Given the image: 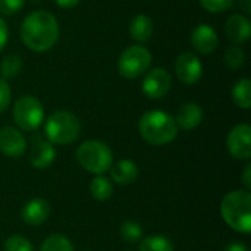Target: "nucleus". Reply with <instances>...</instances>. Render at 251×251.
I'll use <instances>...</instances> for the list:
<instances>
[{
  "instance_id": "1",
  "label": "nucleus",
  "mask_w": 251,
  "mask_h": 251,
  "mask_svg": "<svg viewBox=\"0 0 251 251\" xmlns=\"http://www.w3.org/2000/svg\"><path fill=\"white\" fill-rule=\"evenodd\" d=\"M22 43L32 51L50 50L59 38V22L46 10H34L25 16L21 25Z\"/></svg>"
},
{
  "instance_id": "2",
  "label": "nucleus",
  "mask_w": 251,
  "mask_h": 251,
  "mask_svg": "<svg viewBox=\"0 0 251 251\" xmlns=\"http://www.w3.org/2000/svg\"><path fill=\"white\" fill-rule=\"evenodd\" d=\"M178 129L175 118L163 110H149L138 122L141 138L151 146H166L172 143L178 135Z\"/></svg>"
},
{
  "instance_id": "3",
  "label": "nucleus",
  "mask_w": 251,
  "mask_h": 251,
  "mask_svg": "<svg viewBox=\"0 0 251 251\" xmlns=\"http://www.w3.org/2000/svg\"><path fill=\"white\" fill-rule=\"evenodd\" d=\"M221 215L225 224L240 234L251 232V194L247 190L228 193L221 203Z\"/></svg>"
},
{
  "instance_id": "4",
  "label": "nucleus",
  "mask_w": 251,
  "mask_h": 251,
  "mask_svg": "<svg viewBox=\"0 0 251 251\" xmlns=\"http://www.w3.org/2000/svg\"><path fill=\"white\" fill-rule=\"evenodd\" d=\"M76 160L82 169L94 175L109 172L113 165V151L110 147L99 140L84 141L76 150Z\"/></svg>"
},
{
  "instance_id": "5",
  "label": "nucleus",
  "mask_w": 251,
  "mask_h": 251,
  "mask_svg": "<svg viewBox=\"0 0 251 251\" xmlns=\"http://www.w3.org/2000/svg\"><path fill=\"white\" fill-rule=\"evenodd\" d=\"M44 131L47 141L65 146L78 140L81 134V122L74 113L68 110H57L49 116Z\"/></svg>"
},
{
  "instance_id": "6",
  "label": "nucleus",
  "mask_w": 251,
  "mask_h": 251,
  "mask_svg": "<svg viewBox=\"0 0 251 251\" xmlns=\"http://www.w3.org/2000/svg\"><path fill=\"white\" fill-rule=\"evenodd\" d=\"M151 65V53L140 44L126 47L118 59V72L126 79L144 75Z\"/></svg>"
},
{
  "instance_id": "7",
  "label": "nucleus",
  "mask_w": 251,
  "mask_h": 251,
  "mask_svg": "<svg viewBox=\"0 0 251 251\" xmlns=\"http://www.w3.org/2000/svg\"><path fill=\"white\" fill-rule=\"evenodd\" d=\"M13 121L22 131H35L44 121V107L34 96H22L13 104Z\"/></svg>"
},
{
  "instance_id": "8",
  "label": "nucleus",
  "mask_w": 251,
  "mask_h": 251,
  "mask_svg": "<svg viewBox=\"0 0 251 251\" xmlns=\"http://www.w3.org/2000/svg\"><path fill=\"white\" fill-rule=\"evenodd\" d=\"M226 147L237 160H249L251 157V128L249 124H240L231 129L226 138Z\"/></svg>"
},
{
  "instance_id": "9",
  "label": "nucleus",
  "mask_w": 251,
  "mask_h": 251,
  "mask_svg": "<svg viewBox=\"0 0 251 251\" xmlns=\"http://www.w3.org/2000/svg\"><path fill=\"white\" fill-rule=\"evenodd\" d=\"M171 87H172L171 74L163 68H154L149 71L141 84L143 93L151 100L165 97L169 93Z\"/></svg>"
},
{
  "instance_id": "10",
  "label": "nucleus",
  "mask_w": 251,
  "mask_h": 251,
  "mask_svg": "<svg viewBox=\"0 0 251 251\" xmlns=\"http://www.w3.org/2000/svg\"><path fill=\"white\" fill-rule=\"evenodd\" d=\"M175 74L181 82L193 85L199 82L203 75V63L193 51H184L175 62Z\"/></svg>"
},
{
  "instance_id": "11",
  "label": "nucleus",
  "mask_w": 251,
  "mask_h": 251,
  "mask_svg": "<svg viewBox=\"0 0 251 251\" xmlns=\"http://www.w3.org/2000/svg\"><path fill=\"white\" fill-rule=\"evenodd\" d=\"M26 151V140L24 134L13 128L4 126L0 129V153L10 159H18Z\"/></svg>"
},
{
  "instance_id": "12",
  "label": "nucleus",
  "mask_w": 251,
  "mask_h": 251,
  "mask_svg": "<svg viewBox=\"0 0 251 251\" xmlns=\"http://www.w3.org/2000/svg\"><path fill=\"white\" fill-rule=\"evenodd\" d=\"M190 41H191V46L194 47V50L201 54L213 53L219 44L216 31L210 25H206V24H201L193 29Z\"/></svg>"
},
{
  "instance_id": "13",
  "label": "nucleus",
  "mask_w": 251,
  "mask_h": 251,
  "mask_svg": "<svg viewBox=\"0 0 251 251\" xmlns=\"http://www.w3.org/2000/svg\"><path fill=\"white\" fill-rule=\"evenodd\" d=\"M50 212H51L50 203L46 199L37 197V199H32L24 204L22 212H21V218L26 225L38 226V225H43L49 219Z\"/></svg>"
},
{
  "instance_id": "14",
  "label": "nucleus",
  "mask_w": 251,
  "mask_h": 251,
  "mask_svg": "<svg viewBox=\"0 0 251 251\" xmlns=\"http://www.w3.org/2000/svg\"><path fill=\"white\" fill-rule=\"evenodd\" d=\"M56 149L50 141L38 138L34 141L29 150V162L35 169L43 171L53 165V162L56 160Z\"/></svg>"
},
{
  "instance_id": "15",
  "label": "nucleus",
  "mask_w": 251,
  "mask_h": 251,
  "mask_svg": "<svg viewBox=\"0 0 251 251\" xmlns=\"http://www.w3.org/2000/svg\"><path fill=\"white\" fill-rule=\"evenodd\" d=\"M225 34L235 44L246 43L251 37L250 19L247 16L238 15V13L231 15L225 24Z\"/></svg>"
},
{
  "instance_id": "16",
  "label": "nucleus",
  "mask_w": 251,
  "mask_h": 251,
  "mask_svg": "<svg viewBox=\"0 0 251 251\" xmlns=\"http://www.w3.org/2000/svg\"><path fill=\"white\" fill-rule=\"evenodd\" d=\"M203 121V109L193 101H188L182 104L175 116V122L178 128H182L185 131L196 129Z\"/></svg>"
},
{
  "instance_id": "17",
  "label": "nucleus",
  "mask_w": 251,
  "mask_h": 251,
  "mask_svg": "<svg viewBox=\"0 0 251 251\" xmlns=\"http://www.w3.org/2000/svg\"><path fill=\"white\" fill-rule=\"evenodd\" d=\"M110 179L119 185H131L138 178V166L135 162L124 159L110 166Z\"/></svg>"
},
{
  "instance_id": "18",
  "label": "nucleus",
  "mask_w": 251,
  "mask_h": 251,
  "mask_svg": "<svg viewBox=\"0 0 251 251\" xmlns=\"http://www.w3.org/2000/svg\"><path fill=\"white\" fill-rule=\"evenodd\" d=\"M154 31V25L150 16L140 13L132 18L129 24V34L137 43H146L151 38Z\"/></svg>"
},
{
  "instance_id": "19",
  "label": "nucleus",
  "mask_w": 251,
  "mask_h": 251,
  "mask_svg": "<svg viewBox=\"0 0 251 251\" xmlns=\"http://www.w3.org/2000/svg\"><path fill=\"white\" fill-rule=\"evenodd\" d=\"M90 193L94 200L106 201L113 196V182L104 175H96L90 182Z\"/></svg>"
},
{
  "instance_id": "20",
  "label": "nucleus",
  "mask_w": 251,
  "mask_h": 251,
  "mask_svg": "<svg viewBox=\"0 0 251 251\" xmlns=\"http://www.w3.org/2000/svg\"><path fill=\"white\" fill-rule=\"evenodd\" d=\"M232 99L235 101V104L240 109H250L251 107V82L249 78H243L240 79L234 88H232Z\"/></svg>"
},
{
  "instance_id": "21",
  "label": "nucleus",
  "mask_w": 251,
  "mask_h": 251,
  "mask_svg": "<svg viewBox=\"0 0 251 251\" xmlns=\"http://www.w3.org/2000/svg\"><path fill=\"white\" fill-rule=\"evenodd\" d=\"M140 251H175V246L165 235H149L140 243Z\"/></svg>"
},
{
  "instance_id": "22",
  "label": "nucleus",
  "mask_w": 251,
  "mask_h": 251,
  "mask_svg": "<svg viewBox=\"0 0 251 251\" xmlns=\"http://www.w3.org/2000/svg\"><path fill=\"white\" fill-rule=\"evenodd\" d=\"M22 71V59L18 54H7L0 62V75L3 79H12Z\"/></svg>"
},
{
  "instance_id": "23",
  "label": "nucleus",
  "mask_w": 251,
  "mask_h": 251,
  "mask_svg": "<svg viewBox=\"0 0 251 251\" xmlns=\"http://www.w3.org/2000/svg\"><path fill=\"white\" fill-rule=\"evenodd\" d=\"M40 251H74V246L68 237L62 234H53L43 241Z\"/></svg>"
},
{
  "instance_id": "24",
  "label": "nucleus",
  "mask_w": 251,
  "mask_h": 251,
  "mask_svg": "<svg viewBox=\"0 0 251 251\" xmlns=\"http://www.w3.org/2000/svg\"><path fill=\"white\" fill-rule=\"evenodd\" d=\"M119 234H121V238L129 244H134L143 240V228L138 222H134V221L124 222L119 228Z\"/></svg>"
},
{
  "instance_id": "25",
  "label": "nucleus",
  "mask_w": 251,
  "mask_h": 251,
  "mask_svg": "<svg viewBox=\"0 0 251 251\" xmlns=\"http://www.w3.org/2000/svg\"><path fill=\"white\" fill-rule=\"evenodd\" d=\"M224 60H225V65L229 69L237 71V69L243 68L244 63H246V53L240 46H232V47L226 49Z\"/></svg>"
},
{
  "instance_id": "26",
  "label": "nucleus",
  "mask_w": 251,
  "mask_h": 251,
  "mask_svg": "<svg viewBox=\"0 0 251 251\" xmlns=\"http://www.w3.org/2000/svg\"><path fill=\"white\" fill-rule=\"evenodd\" d=\"M4 251H34L32 244L22 235H10L3 246Z\"/></svg>"
},
{
  "instance_id": "27",
  "label": "nucleus",
  "mask_w": 251,
  "mask_h": 251,
  "mask_svg": "<svg viewBox=\"0 0 251 251\" xmlns=\"http://www.w3.org/2000/svg\"><path fill=\"white\" fill-rule=\"evenodd\" d=\"M200 4L212 13H221L228 10L234 4V0H200Z\"/></svg>"
},
{
  "instance_id": "28",
  "label": "nucleus",
  "mask_w": 251,
  "mask_h": 251,
  "mask_svg": "<svg viewBox=\"0 0 251 251\" xmlns=\"http://www.w3.org/2000/svg\"><path fill=\"white\" fill-rule=\"evenodd\" d=\"M25 6V0H0V13L13 15Z\"/></svg>"
},
{
  "instance_id": "29",
  "label": "nucleus",
  "mask_w": 251,
  "mask_h": 251,
  "mask_svg": "<svg viewBox=\"0 0 251 251\" xmlns=\"http://www.w3.org/2000/svg\"><path fill=\"white\" fill-rule=\"evenodd\" d=\"M10 100H12L10 87H9L7 81L0 76V113H3L9 107Z\"/></svg>"
},
{
  "instance_id": "30",
  "label": "nucleus",
  "mask_w": 251,
  "mask_h": 251,
  "mask_svg": "<svg viewBox=\"0 0 251 251\" xmlns=\"http://www.w3.org/2000/svg\"><path fill=\"white\" fill-rule=\"evenodd\" d=\"M7 38H9V28L6 25V22L3 21V18L0 16V51L4 49Z\"/></svg>"
},
{
  "instance_id": "31",
  "label": "nucleus",
  "mask_w": 251,
  "mask_h": 251,
  "mask_svg": "<svg viewBox=\"0 0 251 251\" xmlns=\"http://www.w3.org/2000/svg\"><path fill=\"white\" fill-rule=\"evenodd\" d=\"M243 184L246 185L247 191H250L251 190V165L250 163L244 168V172H243Z\"/></svg>"
},
{
  "instance_id": "32",
  "label": "nucleus",
  "mask_w": 251,
  "mask_h": 251,
  "mask_svg": "<svg viewBox=\"0 0 251 251\" xmlns=\"http://www.w3.org/2000/svg\"><path fill=\"white\" fill-rule=\"evenodd\" d=\"M59 7H63V9H72V7H75L78 3H79V0H53Z\"/></svg>"
},
{
  "instance_id": "33",
  "label": "nucleus",
  "mask_w": 251,
  "mask_h": 251,
  "mask_svg": "<svg viewBox=\"0 0 251 251\" xmlns=\"http://www.w3.org/2000/svg\"><path fill=\"white\" fill-rule=\"evenodd\" d=\"M225 251H249V249L241 243H232L225 249Z\"/></svg>"
},
{
  "instance_id": "34",
  "label": "nucleus",
  "mask_w": 251,
  "mask_h": 251,
  "mask_svg": "<svg viewBox=\"0 0 251 251\" xmlns=\"http://www.w3.org/2000/svg\"><path fill=\"white\" fill-rule=\"evenodd\" d=\"M238 4H240L241 10H244V13H246V15H250L251 13V0H240V1H238Z\"/></svg>"
},
{
  "instance_id": "35",
  "label": "nucleus",
  "mask_w": 251,
  "mask_h": 251,
  "mask_svg": "<svg viewBox=\"0 0 251 251\" xmlns=\"http://www.w3.org/2000/svg\"><path fill=\"white\" fill-rule=\"evenodd\" d=\"M126 251H131V250H126Z\"/></svg>"
}]
</instances>
